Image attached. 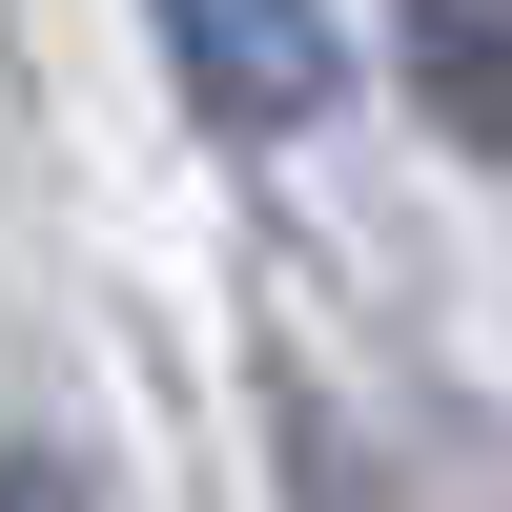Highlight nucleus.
<instances>
[{
  "label": "nucleus",
  "instance_id": "nucleus-1",
  "mask_svg": "<svg viewBox=\"0 0 512 512\" xmlns=\"http://www.w3.org/2000/svg\"><path fill=\"white\" fill-rule=\"evenodd\" d=\"M164 62H185V103L246 123V144L328 103V21H308V0H164Z\"/></svg>",
  "mask_w": 512,
  "mask_h": 512
},
{
  "label": "nucleus",
  "instance_id": "nucleus-2",
  "mask_svg": "<svg viewBox=\"0 0 512 512\" xmlns=\"http://www.w3.org/2000/svg\"><path fill=\"white\" fill-rule=\"evenodd\" d=\"M390 62L472 164H512V0H390Z\"/></svg>",
  "mask_w": 512,
  "mask_h": 512
},
{
  "label": "nucleus",
  "instance_id": "nucleus-3",
  "mask_svg": "<svg viewBox=\"0 0 512 512\" xmlns=\"http://www.w3.org/2000/svg\"><path fill=\"white\" fill-rule=\"evenodd\" d=\"M0 512H103V492H82L62 451H0Z\"/></svg>",
  "mask_w": 512,
  "mask_h": 512
}]
</instances>
